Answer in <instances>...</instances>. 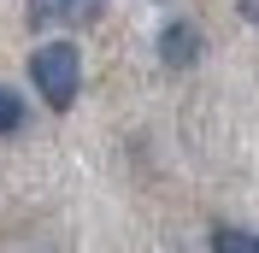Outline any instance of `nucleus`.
I'll return each mask as SVG.
<instances>
[{"label":"nucleus","instance_id":"1","mask_svg":"<svg viewBox=\"0 0 259 253\" xmlns=\"http://www.w3.org/2000/svg\"><path fill=\"white\" fill-rule=\"evenodd\" d=\"M30 82H35V95L48 100L53 112H71L77 95H82V53H77V41H41L30 53Z\"/></svg>","mask_w":259,"mask_h":253},{"label":"nucleus","instance_id":"5","mask_svg":"<svg viewBox=\"0 0 259 253\" xmlns=\"http://www.w3.org/2000/svg\"><path fill=\"white\" fill-rule=\"evenodd\" d=\"M212 253H253V236H242V230H218V236H212Z\"/></svg>","mask_w":259,"mask_h":253},{"label":"nucleus","instance_id":"4","mask_svg":"<svg viewBox=\"0 0 259 253\" xmlns=\"http://www.w3.org/2000/svg\"><path fill=\"white\" fill-rule=\"evenodd\" d=\"M24 118H30V112H24V95H18V89H0V136H18Z\"/></svg>","mask_w":259,"mask_h":253},{"label":"nucleus","instance_id":"2","mask_svg":"<svg viewBox=\"0 0 259 253\" xmlns=\"http://www.w3.org/2000/svg\"><path fill=\"white\" fill-rule=\"evenodd\" d=\"M200 59V30H194L189 18H171L159 30V65H171V71H189V65Z\"/></svg>","mask_w":259,"mask_h":253},{"label":"nucleus","instance_id":"7","mask_svg":"<svg viewBox=\"0 0 259 253\" xmlns=\"http://www.w3.org/2000/svg\"><path fill=\"white\" fill-rule=\"evenodd\" d=\"M253 253H259V236H253Z\"/></svg>","mask_w":259,"mask_h":253},{"label":"nucleus","instance_id":"3","mask_svg":"<svg viewBox=\"0 0 259 253\" xmlns=\"http://www.w3.org/2000/svg\"><path fill=\"white\" fill-rule=\"evenodd\" d=\"M95 12H100V0H30V30H48V24H59V18L89 24Z\"/></svg>","mask_w":259,"mask_h":253},{"label":"nucleus","instance_id":"6","mask_svg":"<svg viewBox=\"0 0 259 253\" xmlns=\"http://www.w3.org/2000/svg\"><path fill=\"white\" fill-rule=\"evenodd\" d=\"M242 18H247V24L259 30V0H242Z\"/></svg>","mask_w":259,"mask_h":253}]
</instances>
